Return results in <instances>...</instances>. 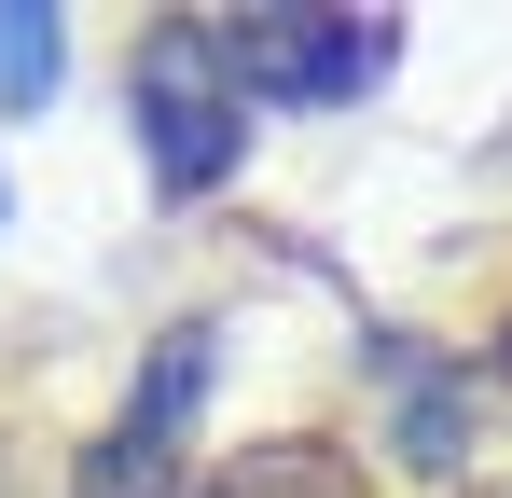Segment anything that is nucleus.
<instances>
[{
	"label": "nucleus",
	"instance_id": "obj_5",
	"mask_svg": "<svg viewBox=\"0 0 512 498\" xmlns=\"http://www.w3.org/2000/svg\"><path fill=\"white\" fill-rule=\"evenodd\" d=\"M42 97H56V14L0 0V111H42Z\"/></svg>",
	"mask_w": 512,
	"mask_h": 498
},
{
	"label": "nucleus",
	"instance_id": "obj_1",
	"mask_svg": "<svg viewBox=\"0 0 512 498\" xmlns=\"http://www.w3.org/2000/svg\"><path fill=\"white\" fill-rule=\"evenodd\" d=\"M388 14H236L208 56H222V83L236 97H291V111H333V97H360V83L388 70Z\"/></svg>",
	"mask_w": 512,
	"mask_h": 498
},
{
	"label": "nucleus",
	"instance_id": "obj_2",
	"mask_svg": "<svg viewBox=\"0 0 512 498\" xmlns=\"http://www.w3.org/2000/svg\"><path fill=\"white\" fill-rule=\"evenodd\" d=\"M236 125H250V97L222 83V56L194 42V28H153L139 42V153L167 194H208V180H236Z\"/></svg>",
	"mask_w": 512,
	"mask_h": 498
},
{
	"label": "nucleus",
	"instance_id": "obj_3",
	"mask_svg": "<svg viewBox=\"0 0 512 498\" xmlns=\"http://www.w3.org/2000/svg\"><path fill=\"white\" fill-rule=\"evenodd\" d=\"M208 332L180 319L167 346H153V374H139V402H125V429L84 457V498H167L180 485V443H194V388H208Z\"/></svg>",
	"mask_w": 512,
	"mask_h": 498
},
{
	"label": "nucleus",
	"instance_id": "obj_4",
	"mask_svg": "<svg viewBox=\"0 0 512 498\" xmlns=\"http://www.w3.org/2000/svg\"><path fill=\"white\" fill-rule=\"evenodd\" d=\"M208 498H360V471L333 443H250L236 471H208Z\"/></svg>",
	"mask_w": 512,
	"mask_h": 498
}]
</instances>
